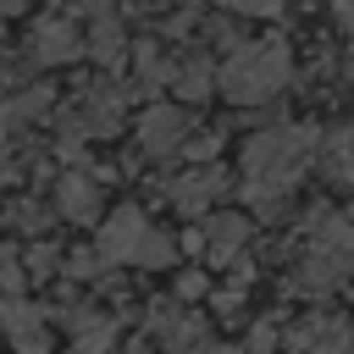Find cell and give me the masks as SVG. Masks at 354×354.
Returning <instances> with one entry per match:
<instances>
[{"label": "cell", "instance_id": "7", "mask_svg": "<svg viewBox=\"0 0 354 354\" xmlns=\"http://www.w3.org/2000/svg\"><path fill=\"white\" fill-rule=\"evenodd\" d=\"M282 354H354V326L332 310H315L282 332Z\"/></svg>", "mask_w": 354, "mask_h": 354}, {"label": "cell", "instance_id": "11", "mask_svg": "<svg viewBox=\"0 0 354 354\" xmlns=\"http://www.w3.org/2000/svg\"><path fill=\"white\" fill-rule=\"evenodd\" d=\"M221 194H227V171H221V166H194V171H183V177L166 188V199H171L177 216H205Z\"/></svg>", "mask_w": 354, "mask_h": 354}, {"label": "cell", "instance_id": "17", "mask_svg": "<svg viewBox=\"0 0 354 354\" xmlns=\"http://www.w3.org/2000/svg\"><path fill=\"white\" fill-rule=\"evenodd\" d=\"M171 72L177 61L160 55V44H133V94H155V88H171Z\"/></svg>", "mask_w": 354, "mask_h": 354}, {"label": "cell", "instance_id": "12", "mask_svg": "<svg viewBox=\"0 0 354 354\" xmlns=\"http://www.w3.org/2000/svg\"><path fill=\"white\" fill-rule=\"evenodd\" d=\"M100 205H105V194H100V177L94 171H66L61 183H55V210H61V221H100Z\"/></svg>", "mask_w": 354, "mask_h": 354}, {"label": "cell", "instance_id": "24", "mask_svg": "<svg viewBox=\"0 0 354 354\" xmlns=\"http://www.w3.org/2000/svg\"><path fill=\"white\" fill-rule=\"evenodd\" d=\"M11 227H22V232H39V227H44V210H39V205H17V210H11Z\"/></svg>", "mask_w": 354, "mask_h": 354}, {"label": "cell", "instance_id": "21", "mask_svg": "<svg viewBox=\"0 0 354 354\" xmlns=\"http://www.w3.org/2000/svg\"><path fill=\"white\" fill-rule=\"evenodd\" d=\"M22 266H28V260H22L17 249H0V288H6V293H22V282H33Z\"/></svg>", "mask_w": 354, "mask_h": 354}, {"label": "cell", "instance_id": "20", "mask_svg": "<svg viewBox=\"0 0 354 354\" xmlns=\"http://www.w3.org/2000/svg\"><path fill=\"white\" fill-rule=\"evenodd\" d=\"M22 260H28V277H33V282H44V277H55V271L66 266V254H61L55 243H33Z\"/></svg>", "mask_w": 354, "mask_h": 354}, {"label": "cell", "instance_id": "13", "mask_svg": "<svg viewBox=\"0 0 354 354\" xmlns=\"http://www.w3.org/2000/svg\"><path fill=\"white\" fill-rule=\"evenodd\" d=\"M199 238H205V260H210V266H232V260L243 254V243H249V216L216 210V216H205Z\"/></svg>", "mask_w": 354, "mask_h": 354}, {"label": "cell", "instance_id": "8", "mask_svg": "<svg viewBox=\"0 0 354 354\" xmlns=\"http://www.w3.org/2000/svg\"><path fill=\"white\" fill-rule=\"evenodd\" d=\"M138 149L149 155V160H171V155H183L188 149V133H194V122H188V111L183 105H144V116H138Z\"/></svg>", "mask_w": 354, "mask_h": 354}, {"label": "cell", "instance_id": "6", "mask_svg": "<svg viewBox=\"0 0 354 354\" xmlns=\"http://www.w3.org/2000/svg\"><path fill=\"white\" fill-rule=\"evenodd\" d=\"M122 111H127V94H122L116 83H94V88H83V94L72 100L66 133H77V138H111V133L122 127Z\"/></svg>", "mask_w": 354, "mask_h": 354}, {"label": "cell", "instance_id": "14", "mask_svg": "<svg viewBox=\"0 0 354 354\" xmlns=\"http://www.w3.org/2000/svg\"><path fill=\"white\" fill-rule=\"evenodd\" d=\"M88 55H94L105 72H116V66L127 61V28H122V17H116V11L88 17Z\"/></svg>", "mask_w": 354, "mask_h": 354}, {"label": "cell", "instance_id": "9", "mask_svg": "<svg viewBox=\"0 0 354 354\" xmlns=\"http://www.w3.org/2000/svg\"><path fill=\"white\" fill-rule=\"evenodd\" d=\"M0 332L17 354H50V310H39L17 293L0 299Z\"/></svg>", "mask_w": 354, "mask_h": 354}, {"label": "cell", "instance_id": "16", "mask_svg": "<svg viewBox=\"0 0 354 354\" xmlns=\"http://www.w3.org/2000/svg\"><path fill=\"white\" fill-rule=\"evenodd\" d=\"M321 171H326L343 194H354V127L321 133Z\"/></svg>", "mask_w": 354, "mask_h": 354}, {"label": "cell", "instance_id": "15", "mask_svg": "<svg viewBox=\"0 0 354 354\" xmlns=\"http://www.w3.org/2000/svg\"><path fill=\"white\" fill-rule=\"evenodd\" d=\"M50 111V88H22V94H6L0 100V138H22L39 116Z\"/></svg>", "mask_w": 354, "mask_h": 354}, {"label": "cell", "instance_id": "26", "mask_svg": "<svg viewBox=\"0 0 354 354\" xmlns=\"http://www.w3.org/2000/svg\"><path fill=\"white\" fill-rule=\"evenodd\" d=\"M11 183H17V166H11V160H0V188H11Z\"/></svg>", "mask_w": 354, "mask_h": 354}, {"label": "cell", "instance_id": "19", "mask_svg": "<svg viewBox=\"0 0 354 354\" xmlns=\"http://www.w3.org/2000/svg\"><path fill=\"white\" fill-rule=\"evenodd\" d=\"M105 266H111V260H105L100 249H66V266H61V271H66L72 282H94Z\"/></svg>", "mask_w": 354, "mask_h": 354}, {"label": "cell", "instance_id": "3", "mask_svg": "<svg viewBox=\"0 0 354 354\" xmlns=\"http://www.w3.org/2000/svg\"><path fill=\"white\" fill-rule=\"evenodd\" d=\"M293 83V50L282 39H243L221 61V100L232 105H266Z\"/></svg>", "mask_w": 354, "mask_h": 354}, {"label": "cell", "instance_id": "22", "mask_svg": "<svg viewBox=\"0 0 354 354\" xmlns=\"http://www.w3.org/2000/svg\"><path fill=\"white\" fill-rule=\"evenodd\" d=\"M243 354H282V332H277L271 321H260V326L249 332V343H243Z\"/></svg>", "mask_w": 354, "mask_h": 354}, {"label": "cell", "instance_id": "1", "mask_svg": "<svg viewBox=\"0 0 354 354\" xmlns=\"http://www.w3.org/2000/svg\"><path fill=\"white\" fill-rule=\"evenodd\" d=\"M310 160H321V127H310V122H282V127L249 133L243 177H238L243 205L260 216H277L288 205V194L299 188V177L310 171Z\"/></svg>", "mask_w": 354, "mask_h": 354}, {"label": "cell", "instance_id": "23", "mask_svg": "<svg viewBox=\"0 0 354 354\" xmlns=\"http://www.w3.org/2000/svg\"><path fill=\"white\" fill-rule=\"evenodd\" d=\"M216 6H227L238 17H282L288 11V0H216Z\"/></svg>", "mask_w": 354, "mask_h": 354}, {"label": "cell", "instance_id": "28", "mask_svg": "<svg viewBox=\"0 0 354 354\" xmlns=\"http://www.w3.org/2000/svg\"><path fill=\"white\" fill-rule=\"evenodd\" d=\"M17 11H22V0H0V22H6V17H17Z\"/></svg>", "mask_w": 354, "mask_h": 354}, {"label": "cell", "instance_id": "27", "mask_svg": "<svg viewBox=\"0 0 354 354\" xmlns=\"http://www.w3.org/2000/svg\"><path fill=\"white\" fill-rule=\"evenodd\" d=\"M332 6H337V17H343V22L354 28V0H332Z\"/></svg>", "mask_w": 354, "mask_h": 354}, {"label": "cell", "instance_id": "2", "mask_svg": "<svg viewBox=\"0 0 354 354\" xmlns=\"http://www.w3.org/2000/svg\"><path fill=\"white\" fill-rule=\"evenodd\" d=\"M354 277V216L337 210H310L299 238H293V271H288V293H332Z\"/></svg>", "mask_w": 354, "mask_h": 354}, {"label": "cell", "instance_id": "25", "mask_svg": "<svg viewBox=\"0 0 354 354\" xmlns=\"http://www.w3.org/2000/svg\"><path fill=\"white\" fill-rule=\"evenodd\" d=\"M199 293H205V277H199V271H183V277H177V299L188 304V299H199Z\"/></svg>", "mask_w": 354, "mask_h": 354}, {"label": "cell", "instance_id": "18", "mask_svg": "<svg viewBox=\"0 0 354 354\" xmlns=\"http://www.w3.org/2000/svg\"><path fill=\"white\" fill-rule=\"evenodd\" d=\"M171 88H177V100H205L210 88H221V72L210 66V55H183L171 72Z\"/></svg>", "mask_w": 354, "mask_h": 354}, {"label": "cell", "instance_id": "10", "mask_svg": "<svg viewBox=\"0 0 354 354\" xmlns=\"http://www.w3.org/2000/svg\"><path fill=\"white\" fill-rule=\"evenodd\" d=\"M83 55H88V33H83V28H72V22H61V17L33 22V33H28V61H39V66H66V61H83Z\"/></svg>", "mask_w": 354, "mask_h": 354}, {"label": "cell", "instance_id": "29", "mask_svg": "<svg viewBox=\"0 0 354 354\" xmlns=\"http://www.w3.org/2000/svg\"><path fill=\"white\" fill-rule=\"evenodd\" d=\"M348 88H354V61H348Z\"/></svg>", "mask_w": 354, "mask_h": 354}, {"label": "cell", "instance_id": "5", "mask_svg": "<svg viewBox=\"0 0 354 354\" xmlns=\"http://www.w3.org/2000/svg\"><path fill=\"white\" fill-rule=\"evenodd\" d=\"M149 337H155L166 354H216L210 326H205L183 299H160V304L149 310Z\"/></svg>", "mask_w": 354, "mask_h": 354}, {"label": "cell", "instance_id": "4", "mask_svg": "<svg viewBox=\"0 0 354 354\" xmlns=\"http://www.w3.org/2000/svg\"><path fill=\"white\" fill-rule=\"evenodd\" d=\"M94 249H100L111 266H138V271H166V266H177V243H171L138 205H116V210L100 221Z\"/></svg>", "mask_w": 354, "mask_h": 354}]
</instances>
